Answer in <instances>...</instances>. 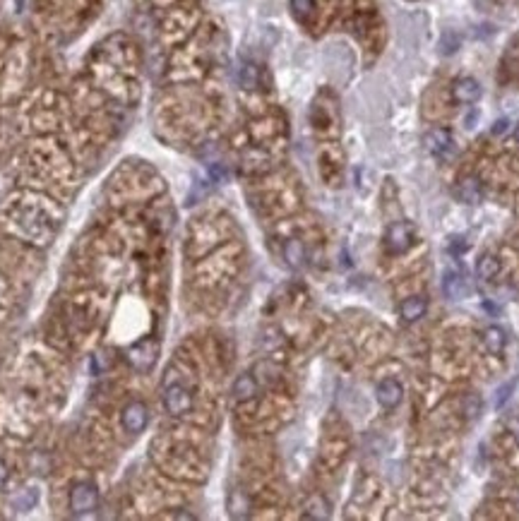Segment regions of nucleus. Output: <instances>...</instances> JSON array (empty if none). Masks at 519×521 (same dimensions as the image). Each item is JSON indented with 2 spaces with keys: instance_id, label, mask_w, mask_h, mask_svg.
Returning <instances> with one entry per match:
<instances>
[{
  "instance_id": "nucleus-13",
  "label": "nucleus",
  "mask_w": 519,
  "mask_h": 521,
  "mask_svg": "<svg viewBox=\"0 0 519 521\" xmlns=\"http://www.w3.org/2000/svg\"><path fill=\"white\" fill-rule=\"evenodd\" d=\"M284 260H286V265L293 267V269L303 267V262H306V248H303V243H301L298 238L286 241L284 243Z\"/></svg>"
},
{
  "instance_id": "nucleus-5",
  "label": "nucleus",
  "mask_w": 519,
  "mask_h": 521,
  "mask_svg": "<svg viewBox=\"0 0 519 521\" xmlns=\"http://www.w3.org/2000/svg\"><path fill=\"white\" fill-rule=\"evenodd\" d=\"M425 149L430 151L433 156H438V159H445V156H450L452 151H455V140H452V133L445 128H433L428 135H425Z\"/></svg>"
},
{
  "instance_id": "nucleus-14",
  "label": "nucleus",
  "mask_w": 519,
  "mask_h": 521,
  "mask_svg": "<svg viewBox=\"0 0 519 521\" xmlns=\"http://www.w3.org/2000/svg\"><path fill=\"white\" fill-rule=\"evenodd\" d=\"M498 274H500V260L495 255H483L476 265V276L481 281H493Z\"/></svg>"
},
{
  "instance_id": "nucleus-2",
  "label": "nucleus",
  "mask_w": 519,
  "mask_h": 521,
  "mask_svg": "<svg viewBox=\"0 0 519 521\" xmlns=\"http://www.w3.org/2000/svg\"><path fill=\"white\" fill-rule=\"evenodd\" d=\"M193 394H190V389L186 385H181V382H171L163 389V408L176 415V418H181V415H186L193 411Z\"/></svg>"
},
{
  "instance_id": "nucleus-18",
  "label": "nucleus",
  "mask_w": 519,
  "mask_h": 521,
  "mask_svg": "<svg viewBox=\"0 0 519 521\" xmlns=\"http://www.w3.org/2000/svg\"><path fill=\"white\" fill-rule=\"evenodd\" d=\"M241 84L246 89H253V87H258V68L255 65H243V70H241Z\"/></svg>"
},
{
  "instance_id": "nucleus-21",
  "label": "nucleus",
  "mask_w": 519,
  "mask_h": 521,
  "mask_svg": "<svg viewBox=\"0 0 519 521\" xmlns=\"http://www.w3.org/2000/svg\"><path fill=\"white\" fill-rule=\"evenodd\" d=\"M457 46H459V41H457L455 34H445L443 36V54H455Z\"/></svg>"
},
{
  "instance_id": "nucleus-11",
  "label": "nucleus",
  "mask_w": 519,
  "mask_h": 521,
  "mask_svg": "<svg viewBox=\"0 0 519 521\" xmlns=\"http://www.w3.org/2000/svg\"><path fill=\"white\" fill-rule=\"evenodd\" d=\"M428 310V300L421 298V295H413V298H406L402 305H399V315H402L404 322H418Z\"/></svg>"
},
{
  "instance_id": "nucleus-15",
  "label": "nucleus",
  "mask_w": 519,
  "mask_h": 521,
  "mask_svg": "<svg viewBox=\"0 0 519 521\" xmlns=\"http://www.w3.org/2000/svg\"><path fill=\"white\" fill-rule=\"evenodd\" d=\"M481 397L474 392H469V394H464V399H462V415L466 420H476L478 415H481Z\"/></svg>"
},
{
  "instance_id": "nucleus-4",
  "label": "nucleus",
  "mask_w": 519,
  "mask_h": 521,
  "mask_svg": "<svg viewBox=\"0 0 519 521\" xmlns=\"http://www.w3.org/2000/svg\"><path fill=\"white\" fill-rule=\"evenodd\" d=\"M121 423H123V428H126V433H133V435L144 433V428H147V423H149L147 406H144L142 401H130L121 413Z\"/></svg>"
},
{
  "instance_id": "nucleus-19",
  "label": "nucleus",
  "mask_w": 519,
  "mask_h": 521,
  "mask_svg": "<svg viewBox=\"0 0 519 521\" xmlns=\"http://www.w3.org/2000/svg\"><path fill=\"white\" fill-rule=\"evenodd\" d=\"M508 430L512 433V437L519 442V408L508 415Z\"/></svg>"
},
{
  "instance_id": "nucleus-1",
  "label": "nucleus",
  "mask_w": 519,
  "mask_h": 521,
  "mask_svg": "<svg viewBox=\"0 0 519 521\" xmlns=\"http://www.w3.org/2000/svg\"><path fill=\"white\" fill-rule=\"evenodd\" d=\"M99 505V490L91 480H80V483L72 485L70 490V512L77 517L91 514Z\"/></svg>"
},
{
  "instance_id": "nucleus-7",
  "label": "nucleus",
  "mask_w": 519,
  "mask_h": 521,
  "mask_svg": "<svg viewBox=\"0 0 519 521\" xmlns=\"http://www.w3.org/2000/svg\"><path fill=\"white\" fill-rule=\"evenodd\" d=\"M452 98L457 103H476L481 98V84L474 77H459L452 84Z\"/></svg>"
},
{
  "instance_id": "nucleus-16",
  "label": "nucleus",
  "mask_w": 519,
  "mask_h": 521,
  "mask_svg": "<svg viewBox=\"0 0 519 521\" xmlns=\"http://www.w3.org/2000/svg\"><path fill=\"white\" fill-rule=\"evenodd\" d=\"M306 510H308L303 514L306 519H327V517H330V505H327V500L320 497V495H315L311 502H308Z\"/></svg>"
},
{
  "instance_id": "nucleus-12",
  "label": "nucleus",
  "mask_w": 519,
  "mask_h": 521,
  "mask_svg": "<svg viewBox=\"0 0 519 521\" xmlns=\"http://www.w3.org/2000/svg\"><path fill=\"white\" fill-rule=\"evenodd\" d=\"M443 291H445V295H448V298L457 300V298H462L466 291H469V286H466V281H464L462 274L448 272V274L443 276Z\"/></svg>"
},
{
  "instance_id": "nucleus-24",
  "label": "nucleus",
  "mask_w": 519,
  "mask_h": 521,
  "mask_svg": "<svg viewBox=\"0 0 519 521\" xmlns=\"http://www.w3.org/2000/svg\"><path fill=\"white\" fill-rule=\"evenodd\" d=\"M515 140H517V144H519V123H517V128H515Z\"/></svg>"
},
{
  "instance_id": "nucleus-17",
  "label": "nucleus",
  "mask_w": 519,
  "mask_h": 521,
  "mask_svg": "<svg viewBox=\"0 0 519 521\" xmlns=\"http://www.w3.org/2000/svg\"><path fill=\"white\" fill-rule=\"evenodd\" d=\"M291 12L298 22H308L315 15V0H291Z\"/></svg>"
},
{
  "instance_id": "nucleus-3",
  "label": "nucleus",
  "mask_w": 519,
  "mask_h": 521,
  "mask_svg": "<svg viewBox=\"0 0 519 521\" xmlns=\"http://www.w3.org/2000/svg\"><path fill=\"white\" fill-rule=\"evenodd\" d=\"M413 243V226L406 221H394L387 228L385 236V248L390 255H404Z\"/></svg>"
},
{
  "instance_id": "nucleus-6",
  "label": "nucleus",
  "mask_w": 519,
  "mask_h": 521,
  "mask_svg": "<svg viewBox=\"0 0 519 521\" xmlns=\"http://www.w3.org/2000/svg\"><path fill=\"white\" fill-rule=\"evenodd\" d=\"M376 397H378V404L385 408V411H392V408H397L402 404L404 399V387L399 385L394 378H387L378 385L376 389Z\"/></svg>"
},
{
  "instance_id": "nucleus-25",
  "label": "nucleus",
  "mask_w": 519,
  "mask_h": 521,
  "mask_svg": "<svg viewBox=\"0 0 519 521\" xmlns=\"http://www.w3.org/2000/svg\"><path fill=\"white\" fill-rule=\"evenodd\" d=\"M517 507H519V497H517Z\"/></svg>"
},
{
  "instance_id": "nucleus-22",
  "label": "nucleus",
  "mask_w": 519,
  "mask_h": 521,
  "mask_svg": "<svg viewBox=\"0 0 519 521\" xmlns=\"http://www.w3.org/2000/svg\"><path fill=\"white\" fill-rule=\"evenodd\" d=\"M510 130V121L508 118H500V121H495V125H493V130L490 133L495 135V137H500V135H505Z\"/></svg>"
},
{
  "instance_id": "nucleus-23",
  "label": "nucleus",
  "mask_w": 519,
  "mask_h": 521,
  "mask_svg": "<svg viewBox=\"0 0 519 521\" xmlns=\"http://www.w3.org/2000/svg\"><path fill=\"white\" fill-rule=\"evenodd\" d=\"M8 478H10L8 466H5V461H0V490H3V487L8 485Z\"/></svg>"
},
{
  "instance_id": "nucleus-10",
  "label": "nucleus",
  "mask_w": 519,
  "mask_h": 521,
  "mask_svg": "<svg viewBox=\"0 0 519 521\" xmlns=\"http://www.w3.org/2000/svg\"><path fill=\"white\" fill-rule=\"evenodd\" d=\"M255 394H258V380L251 373L238 375V380L233 382V399L243 404V401H251Z\"/></svg>"
},
{
  "instance_id": "nucleus-9",
  "label": "nucleus",
  "mask_w": 519,
  "mask_h": 521,
  "mask_svg": "<svg viewBox=\"0 0 519 521\" xmlns=\"http://www.w3.org/2000/svg\"><path fill=\"white\" fill-rule=\"evenodd\" d=\"M483 346L490 355H500L505 351V346H508V334H505V329L490 325L483 332Z\"/></svg>"
},
{
  "instance_id": "nucleus-8",
  "label": "nucleus",
  "mask_w": 519,
  "mask_h": 521,
  "mask_svg": "<svg viewBox=\"0 0 519 521\" xmlns=\"http://www.w3.org/2000/svg\"><path fill=\"white\" fill-rule=\"evenodd\" d=\"M455 195H457V200L464 202V204H478V202H481V197H483L481 181L474 178V176L462 178V181L457 183V188H455Z\"/></svg>"
},
{
  "instance_id": "nucleus-20",
  "label": "nucleus",
  "mask_w": 519,
  "mask_h": 521,
  "mask_svg": "<svg viewBox=\"0 0 519 521\" xmlns=\"http://www.w3.org/2000/svg\"><path fill=\"white\" fill-rule=\"evenodd\" d=\"M512 387H515V382H508V385L505 387H500L498 389V397H495V408H500L505 401H508V397H510V392H512Z\"/></svg>"
}]
</instances>
